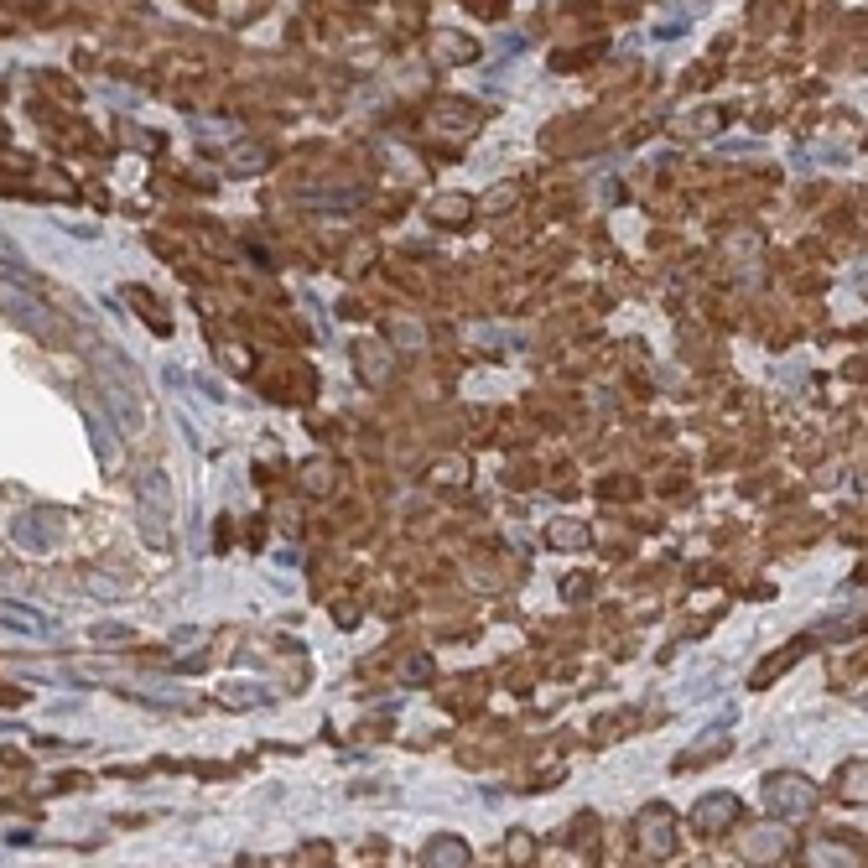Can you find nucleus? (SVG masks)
Wrapping results in <instances>:
<instances>
[{
	"label": "nucleus",
	"instance_id": "obj_8",
	"mask_svg": "<svg viewBox=\"0 0 868 868\" xmlns=\"http://www.w3.org/2000/svg\"><path fill=\"white\" fill-rule=\"evenodd\" d=\"M551 546H588V531H583V525H551Z\"/></svg>",
	"mask_w": 868,
	"mask_h": 868
},
{
	"label": "nucleus",
	"instance_id": "obj_3",
	"mask_svg": "<svg viewBox=\"0 0 868 868\" xmlns=\"http://www.w3.org/2000/svg\"><path fill=\"white\" fill-rule=\"evenodd\" d=\"M640 843L650 848V858H671L676 853V817H671V806H645L640 811Z\"/></svg>",
	"mask_w": 868,
	"mask_h": 868
},
{
	"label": "nucleus",
	"instance_id": "obj_7",
	"mask_svg": "<svg viewBox=\"0 0 868 868\" xmlns=\"http://www.w3.org/2000/svg\"><path fill=\"white\" fill-rule=\"evenodd\" d=\"M432 219H437V224H463V219H468V198H447V203H432Z\"/></svg>",
	"mask_w": 868,
	"mask_h": 868
},
{
	"label": "nucleus",
	"instance_id": "obj_10",
	"mask_svg": "<svg viewBox=\"0 0 868 868\" xmlns=\"http://www.w3.org/2000/svg\"><path fill=\"white\" fill-rule=\"evenodd\" d=\"M515 203V188H499L494 198H489V208H494V214H499V208H510Z\"/></svg>",
	"mask_w": 868,
	"mask_h": 868
},
{
	"label": "nucleus",
	"instance_id": "obj_5",
	"mask_svg": "<svg viewBox=\"0 0 868 868\" xmlns=\"http://www.w3.org/2000/svg\"><path fill=\"white\" fill-rule=\"evenodd\" d=\"M692 817H697V827H707V832H718L728 817H739V801H733V796H702L697 801V811H692Z\"/></svg>",
	"mask_w": 868,
	"mask_h": 868
},
{
	"label": "nucleus",
	"instance_id": "obj_2",
	"mask_svg": "<svg viewBox=\"0 0 868 868\" xmlns=\"http://www.w3.org/2000/svg\"><path fill=\"white\" fill-rule=\"evenodd\" d=\"M0 307H6L21 328H32L37 338H47V333H52V312H47V307H42L32 292H21V281H6V286H0Z\"/></svg>",
	"mask_w": 868,
	"mask_h": 868
},
{
	"label": "nucleus",
	"instance_id": "obj_6",
	"mask_svg": "<svg viewBox=\"0 0 868 868\" xmlns=\"http://www.w3.org/2000/svg\"><path fill=\"white\" fill-rule=\"evenodd\" d=\"M473 853H468V843L463 837H437V843H427V853H422V863H447V868H463Z\"/></svg>",
	"mask_w": 868,
	"mask_h": 868
},
{
	"label": "nucleus",
	"instance_id": "obj_9",
	"mask_svg": "<svg viewBox=\"0 0 868 868\" xmlns=\"http://www.w3.org/2000/svg\"><path fill=\"white\" fill-rule=\"evenodd\" d=\"M432 676V661H427V655H411V661H406V681H427Z\"/></svg>",
	"mask_w": 868,
	"mask_h": 868
},
{
	"label": "nucleus",
	"instance_id": "obj_4",
	"mask_svg": "<svg viewBox=\"0 0 868 868\" xmlns=\"http://www.w3.org/2000/svg\"><path fill=\"white\" fill-rule=\"evenodd\" d=\"M0 624L16 629V635H47L52 619H42L37 609H26V603H11V598H0Z\"/></svg>",
	"mask_w": 868,
	"mask_h": 868
},
{
	"label": "nucleus",
	"instance_id": "obj_1",
	"mask_svg": "<svg viewBox=\"0 0 868 868\" xmlns=\"http://www.w3.org/2000/svg\"><path fill=\"white\" fill-rule=\"evenodd\" d=\"M765 801H770L775 817L806 822L811 811H817V785H811L806 775H770V780H765Z\"/></svg>",
	"mask_w": 868,
	"mask_h": 868
}]
</instances>
